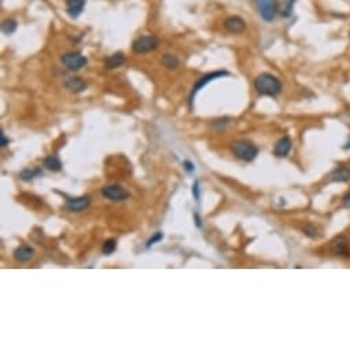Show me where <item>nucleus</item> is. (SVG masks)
<instances>
[{
  "label": "nucleus",
  "mask_w": 350,
  "mask_h": 350,
  "mask_svg": "<svg viewBox=\"0 0 350 350\" xmlns=\"http://www.w3.org/2000/svg\"><path fill=\"white\" fill-rule=\"evenodd\" d=\"M178 58L177 56L172 55V54H165V55L162 56V65L167 67V69H176V67L178 66Z\"/></svg>",
  "instance_id": "nucleus-18"
},
{
  "label": "nucleus",
  "mask_w": 350,
  "mask_h": 350,
  "mask_svg": "<svg viewBox=\"0 0 350 350\" xmlns=\"http://www.w3.org/2000/svg\"><path fill=\"white\" fill-rule=\"evenodd\" d=\"M350 180V169L346 167H338L330 173V181L334 183H346Z\"/></svg>",
  "instance_id": "nucleus-12"
},
{
  "label": "nucleus",
  "mask_w": 350,
  "mask_h": 350,
  "mask_svg": "<svg viewBox=\"0 0 350 350\" xmlns=\"http://www.w3.org/2000/svg\"><path fill=\"white\" fill-rule=\"evenodd\" d=\"M224 76H229V73L228 72H224V70H218V72H211L209 73V74H205V76H202V77L195 83V85L192 87V91H191V96H189V102L192 103V100H194V95L199 91L200 88H203L206 84H209L210 81H213V80H216V78H220V77H224Z\"/></svg>",
  "instance_id": "nucleus-7"
},
{
  "label": "nucleus",
  "mask_w": 350,
  "mask_h": 350,
  "mask_svg": "<svg viewBox=\"0 0 350 350\" xmlns=\"http://www.w3.org/2000/svg\"><path fill=\"white\" fill-rule=\"evenodd\" d=\"M33 249H32L30 246H19V247L15 249V251H14V258H15L18 262H26L33 257Z\"/></svg>",
  "instance_id": "nucleus-15"
},
{
  "label": "nucleus",
  "mask_w": 350,
  "mask_h": 350,
  "mask_svg": "<svg viewBox=\"0 0 350 350\" xmlns=\"http://www.w3.org/2000/svg\"><path fill=\"white\" fill-rule=\"evenodd\" d=\"M349 243V239H348L346 236H344V235H341V236L335 238V239L331 242L330 247H331V251H333L334 254H338V256H350Z\"/></svg>",
  "instance_id": "nucleus-10"
},
{
  "label": "nucleus",
  "mask_w": 350,
  "mask_h": 350,
  "mask_svg": "<svg viewBox=\"0 0 350 350\" xmlns=\"http://www.w3.org/2000/svg\"><path fill=\"white\" fill-rule=\"evenodd\" d=\"M254 88L262 96L275 98L282 92L283 85H282V81L276 76H273L271 73H261L254 80Z\"/></svg>",
  "instance_id": "nucleus-1"
},
{
  "label": "nucleus",
  "mask_w": 350,
  "mask_h": 350,
  "mask_svg": "<svg viewBox=\"0 0 350 350\" xmlns=\"http://www.w3.org/2000/svg\"><path fill=\"white\" fill-rule=\"evenodd\" d=\"M40 175H43V172H41L40 169H37V171L25 169V171H22V172H21V178H22L23 181H29V180H32V178L39 177Z\"/></svg>",
  "instance_id": "nucleus-21"
},
{
  "label": "nucleus",
  "mask_w": 350,
  "mask_h": 350,
  "mask_svg": "<svg viewBox=\"0 0 350 350\" xmlns=\"http://www.w3.org/2000/svg\"><path fill=\"white\" fill-rule=\"evenodd\" d=\"M257 11L265 22H272L279 12L278 0H254Z\"/></svg>",
  "instance_id": "nucleus-3"
},
{
  "label": "nucleus",
  "mask_w": 350,
  "mask_h": 350,
  "mask_svg": "<svg viewBox=\"0 0 350 350\" xmlns=\"http://www.w3.org/2000/svg\"><path fill=\"white\" fill-rule=\"evenodd\" d=\"M224 28L225 30H228L229 33H242L245 32L246 29V22L243 18L238 17V15H232V17H228L224 21Z\"/></svg>",
  "instance_id": "nucleus-9"
},
{
  "label": "nucleus",
  "mask_w": 350,
  "mask_h": 350,
  "mask_svg": "<svg viewBox=\"0 0 350 350\" xmlns=\"http://www.w3.org/2000/svg\"><path fill=\"white\" fill-rule=\"evenodd\" d=\"M87 58L81 55L80 52H67L62 56V63L69 69V70H80L87 65Z\"/></svg>",
  "instance_id": "nucleus-6"
},
{
  "label": "nucleus",
  "mask_w": 350,
  "mask_h": 350,
  "mask_svg": "<svg viewBox=\"0 0 350 350\" xmlns=\"http://www.w3.org/2000/svg\"><path fill=\"white\" fill-rule=\"evenodd\" d=\"M231 151L238 160L245 162L254 161L258 156V147L249 140H236L231 145Z\"/></svg>",
  "instance_id": "nucleus-2"
},
{
  "label": "nucleus",
  "mask_w": 350,
  "mask_h": 350,
  "mask_svg": "<svg viewBox=\"0 0 350 350\" xmlns=\"http://www.w3.org/2000/svg\"><path fill=\"white\" fill-rule=\"evenodd\" d=\"M304 233L308 235V236H311V238H317V236H319L317 228L315 227V225H312V224H308V225L304 228Z\"/></svg>",
  "instance_id": "nucleus-23"
},
{
  "label": "nucleus",
  "mask_w": 350,
  "mask_h": 350,
  "mask_svg": "<svg viewBox=\"0 0 350 350\" xmlns=\"http://www.w3.org/2000/svg\"><path fill=\"white\" fill-rule=\"evenodd\" d=\"M43 164H44L45 169H48L51 172H59L62 169L61 160L56 156H48L47 158H44Z\"/></svg>",
  "instance_id": "nucleus-16"
},
{
  "label": "nucleus",
  "mask_w": 350,
  "mask_h": 350,
  "mask_svg": "<svg viewBox=\"0 0 350 350\" xmlns=\"http://www.w3.org/2000/svg\"><path fill=\"white\" fill-rule=\"evenodd\" d=\"M294 4H295V0H287V1L284 3L283 8H282V15H283V17H290V15L293 14Z\"/></svg>",
  "instance_id": "nucleus-22"
},
{
  "label": "nucleus",
  "mask_w": 350,
  "mask_h": 350,
  "mask_svg": "<svg viewBox=\"0 0 350 350\" xmlns=\"http://www.w3.org/2000/svg\"><path fill=\"white\" fill-rule=\"evenodd\" d=\"M124 61H125V58H124L123 52H116V54H113L106 59L105 65L107 69H116V67L121 66Z\"/></svg>",
  "instance_id": "nucleus-17"
},
{
  "label": "nucleus",
  "mask_w": 350,
  "mask_h": 350,
  "mask_svg": "<svg viewBox=\"0 0 350 350\" xmlns=\"http://www.w3.org/2000/svg\"><path fill=\"white\" fill-rule=\"evenodd\" d=\"M17 21H14V19H6L4 22L1 23V32L4 34H12L15 30H17Z\"/></svg>",
  "instance_id": "nucleus-19"
},
{
  "label": "nucleus",
  "mask_w": 350,
  "mask_h": 350,
  "mask_svg": "<svg viewBox=\"0 0 350 350\" xmlns=\"http://www.w3.org/2000/svg\"><path fill=\"white\" fill-rule=\"evenodd\" d=\"M7 145H8V140L6 139V135H4V132L1 131V132H0V146H1V147H6Z\"/></svg>",
  "instance_id": "nucleus-26"
},
{
  "label": "nucleus",
  "mask_w": 350,
  "mask_h": 350,
  "mask_svg": "<svg viewBox=\"0 0 350 350\" xmlns=\"http://www.w3.org/2000/svg\"><path fill=\"white\" fill-rule=\"evenodd\" d=\"M85 7V0H66V12L72 18H78Z\"/></svg>",
  "instance_id": "nucleus-13"
},
{
  "label": "nucleus",
  "mask_w": 350,
  "mask_h": 350,
  "mask_svg": "<svg viewBox=\"0 0 350 350\" xmlns=\"http://www.w3.org/2000/svg\"><path fill=\"white\" fill-rule=\"evenodd\" d=\"M102 195L107 198V199L114 200V202H120V200H125L129 198V192L125 188H123L118 184H109L105 185L102 188Z\"/></svg>",
  "instance_id": "nucleus-5"
},
{
  "label": "nucleus",
  "mask_w": 350,
  "mask_h": 350,
  "mask_svg": "<svg viewBox=\"0 0 350 350\" xmlns=\"http://www.w3.org/2000/svg\"><path fill=\"white\" fill-rule=\"evenodd\" d=\"M65 87H66L69 91L78 94V92H83V91L87 89V83H85L84 80H81L80 77H69L66 81H65Z\"/></svg>",
  "instance_id": "nucleus-14"
},
{
  "label": "nucleus",
  "mask_w": 350,
  "mask_h": 350,
  "mask_svg": "<svg viewBox=\"0 0 350 350\" xmlns=\"http://www.w3.org/2000/svg\"><path fill=\"white\" fill-rule=\"evenodd\" d=\"M192 194H194L195 199H199V188H198V181H195L192 185Z\"/></svg>",
  "instance_id": "nucleus-27"
},
{
  "label": "nucleus",
  "mask_w": 350,
  "mask_h": 350,
  "mask_svg": "<svg viewBox=\"0 0 350 350\" xmlns=\"http://www.w3.org/2000/svg\"><path fill=\"white\" fill-rule=\"evenodd\" d=\"M162 239H164V233H162V232H157L156 235H153L150 239L147 240V247H150V246L156 245V243H158V242H161Z\"/></svg>",
  "instance_id": "nucleus-24"
},
{
  "label": "nucleus",
  "mask_w": 350,
  "mask_h": 350,
  "mask_svg": "<svg viewBox=\"0 0 350 350\" xmlns=\"http://www.w3.org/2000/svg\"><path fill=\"white\" fill-rule=\"evenodd\" d=\"M160 44V41L157 39L156 36L149 34V36H140L136 40H134L132 43V50L136 54H146V52H150L154 51Z\"/></svg>",
  "instance_id": "nucleus-4"
},
{
  "label": "nucleus",
  "mask_w": 350,
  "mask_h": 350,
  "mask_svg": "<svg viewBox=\"0 0 350 350\" xmlns=\"http://www.w3.org/2000/svg\"><path fill=\"white\" fill-rule=\"evenodd\" d=\"M194 218H195V220H196V227H198V228L202 227V222H200V218H199V216H198V213H195Z\"/></svg>",
  "instance_id": "nucleus-28"
},
{
  "label": "nucleus",
  "mask_w": 350,
  "mask_h": 350,
  "mask_svg": "<svg viewBox=\"0 0 350 350\" xmlns=\"http://www.w3.org/2000/svg\"><path fill=\"white\" fill-rule=\"evenodd\" d=\"M291 147H293L291 139H290L289 136H283V138H280L276 142L275 149H273V154L278 157V158H286L290 154Z\"/></svg>",
  "instance_id": "nucleus-11"
},
{
  "label": "nucleus",
  "mask_w": 350,
  "mask_h": 350,
  "mask_svg": "<svg viewBox=\"0 0 350 350\" xmlns=\"http://www.w3.org/2000/svg\"><path fill=\"white\" fill-rule=\"evenodd\" d=\"M344 202L346 206H350V194H348L344 198Z\"/></svg>",
  "instance_id": "nucleus-29"
},
{
  "label": "nucleus",
  "mask_w": 350,
  "mask_h": 350,
  "mask_svg": "<svg viewBox=\"0 0 350 350\" xmlns=\"http://www.w3.org/2000/svg\"><path fill=\"white\" fill-rule=\"evenodd\" d=\"M91 205L89 196H80V198H67L66 209L67 211L72 213H80V211L87 210Z\"/></svg>",
  "instance_id": "nucleus-8"
},
{
  "label": "nucleus",
  "mask_w": 350,
  "mask_h": 350,
  "mask_svg": "<svg viewBox=\"0 0 350 350\" xmlns=\"http://www.w3.org/2000/svg\"><path fill=\"white\" fill-rule=\"evenodd\" d=\"M116 249H117V240L109 239V240H106L105 243H103V246H102V253H103L105 256H110V254H113V253L116 251Z\"/></svg>",
  "instance_id": "nucleus-20"
},
{
  "label": "nucleus",
  "mask_w": 350,
  "mask_h": 350,
  "mask_svg": "<svg viewBox=\"0 0 350 350\" xmlns=\"http://www.w3.org/2000/svg\"><path fill=\"white\" fill-rule=\"evenodd\" d=\"M183 167H184V169L187 171L188 173H192L195 171V167H194V164L191 161H184L183 162Z\"/></svg>",
  "instance_id": "nucleus-25"
}]
</instances>
